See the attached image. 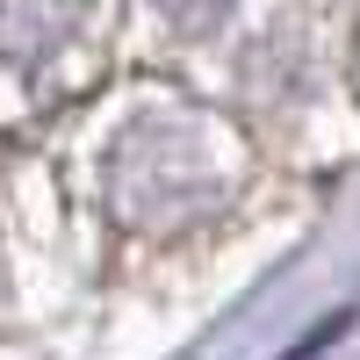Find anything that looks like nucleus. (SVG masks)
<instances>
[{
	"label": "nucleus",
	"mask_w": 360,
	"mask_h": 360,
	"mask_svg": "<svg viewBox=\"0 0 360 360\" xmlns=\"http://www.w3.org/2000/svg\"><path fill=\"white\" fill-rule=\"evenodd\" d=\"M152 8L173 22V29H217L231 15V0H152Z\"/></svg>",
	"instance_id": "obj_3"
},
{
	"label": "nucleus",
	"mask_w": 360,
	"mask_h": 360,
	"mask_svg": "<svg viewBox=\"0 0 360 360\" xmlns=\"http://www.w3.org/2000/svg\"><path fill=\"white\" fill-rule=\"evenodd\" d=\"M245 144L224 115L202 108H152L108 152V209L130 231H188L238 195Z\"/></svg>",
	"instance_id": "obj_1"
},
{
	"label": "nucleus",
	"mask_w": 360,
	"mask_h": 360,
	"mask_svg": "<svg viewBox=\"0 0 360 360\" xmlns=\"http://www.w3.org/2000/svg\"><path fill=\"white\" fill-rule=\"evenodd\" d=\"M86 0H0V65H29L51 58L79 29Z\"/></svg>",
	"instance_id": "obj_2"
}]
</instances>
